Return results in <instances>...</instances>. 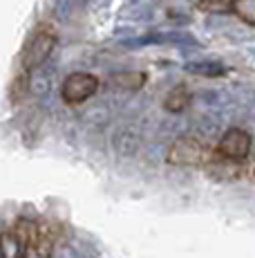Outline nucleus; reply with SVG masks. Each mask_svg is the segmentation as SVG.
Here are the masks:
<instances>
[{"label": "nucleus", "mask_w": 255, "mask_h": 258, "mask_svg": "<svg viewBox=\"0 0 255 258\" xmlns=\"http://www.w3.org/2000/svg\"><path fill=\"white\" fill-rule=\"evenodd\" d=\"M166 160L175 166H210L217 160V155H215V148L204 144L199 137H179L168 148Z\"/></svg>", "instance_id": "1"}, {"label": "nucleus", "mask_w": 255, "mask_h": 258, "mask_svg": "<svg viewBox=\"0 0 255 258\" xmlns=\"http://www.w3.org/2000/svg\"><path fill=\"white\" fill-rule=\"evenodd\" d=\"M56 38L58 36L52 27H38L23 49V70L32 72L38 66H43L45 58L52 54V49L56 47Z\"/></svg>", "instance_id": "2"}, {"label": "nucleus", "mask_w": 255, "mask_h": 258, "mask_svg": "<svg viewBox=\"0 0 255 258\" xmlns=\"http://www.w3.org/2000/svg\"><path fill=\"white\" fill-rule=\"evenodd\" d=\"M16 229L25 238V258H52L54 238L47 227L29 220H18Z\"/></svg>", "instance_id": "3"}, {"label": "nucleus", "mask_w": 255, "mask_h": 258, "mask_svg": "<svg viewBox=\"0 0 255 258\" xmlns=\"http://www.w3.org/2000/svg\"><path fill=\"white\" fill-rule=\"evenodd\" d=\"M251 146H253V140L246 131L230 128V131L224 133L219 144L215 146V155H217V160H224V162H244L251 155Z\"/></svg>", "instance_id": "4"}, {"label": "nucleus", "mask_w": 255, "mask_h": 258, "mask_svg": "<svg viewBox=\"0 0 255 258\" xmlns=\"http://www.w3.org/2000/svg\"><path fill=\"white\" fill-rule=\"evenodd\" d=\"M99 79L90 72H72L70 77L63 81L61 97L67 106H78V103L87 101L90 97H94L99 90Z\"/></svg>", "instance_id": "5"}, {"label": "nucleus", "mask_w": 255, "mask_h": 258, "mask_svg": "<svg viewBox=\"0 0 255 258\" xmlns=\"http://www.w3.org/2000/svg\"><path fill=\"white\" fill-rule=\"evenodd\" d=\"M0 258H25V238L16 227L0 231Z\"/></svg>", "instance_id": "6"}, {"label": "nucleus", "mask_w": 255, "mask_h": 258, "mask_svg": "<svg viewBox=\"0 0 255 258\" xmlns=\"http://www.w3.org/2000/svg\"><path fill=\"white\" fill-rule=\"evenodd\" d=\"M188 103H190V92L186 90L184 86H179L166 97L164 106H166V110H170V112H181L188 108Z\"/></svg>", "instance_id": "7"}, {"label": "nucleus", "mask_w": 255, "mask_h": 258, "mask_svg": "<svg viewBox=\"0 0 255 258\" xmlns=\"http://www.w3.org/2000/svg\"><path fill=\"white\" fill-rule=\"evenodd\" d=\"M230 9L237 14L239 21L255 25V0H233Z\"/></svg>", "instance_id": "8"}, {"label": "nucleus", "mask_w": 255, "mask_h": 258, "mask_svg": "<svg viewBox=\"0 0 255 258\" xmlns=\"http://www.w3.org/2000/svg\"><path fill=\"white\" fill-rule=\"evenodd\" d=\"M112 81L116 83V88H125V90H139L144 86L146 77L144 74H137V72H123V74H116Z\"/></svg>", "instance_id": "9"}, {"label": "nucleus", "mask_w": 255, "mask_h": 258, "mask_svg": "<svg viewBox=\"0 0 255 258\" xmlns=\"http://www.w3.org/2000/svg\"><path fill=\"white\" fill-rule=\"evenodd\" d=\"M27 86H29V72L23 70L16 79H14V83H12V97L14 99H21L23 94L27 92Z\"/></svg>", "instance_id": "10"}, {"label": "nucleus", "mask_w": 255, "mask_h": 258, "mask_svg": "<svg viewBox=\"0 0 255 258\" xmlns=\"http://www.w3.org/2000/svg\"><path fill=\"white\" fill-rule=\"evenodd\" d=\"M230 5H233V0H202V3H199V7L208 9V12H219V9L230 7Z\"/></svg>", "instance_id": "11"}]
</instances>
